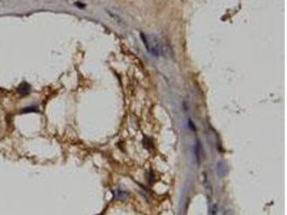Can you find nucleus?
Masks as SVG:
<instances>
[{"label":"nucleus","mask_w":287,"mask_h":215,"mask_svg":"<svg viewBox=\"0 0 287 215\" xmlns=\"http://www.w3.org/2000/svg\"><path fill=\"white\" fill-rule=\"evenodd\" d=\"M140 37H141L142 42L144 43L146 51L148 53L152 54L154 57H159L161 55L162 46L154 35H145L143 32H141Z\"/></svg>","instance_id":"nucleus-1"},{"label":"nucleus","mask_w":287,"mask_h":215,"mask_svg":"<svg viewBox=\"0 0 287 215\" xmlns=\"http://www.w3.org/2000/svg\"><path fill=\"white\" fill-rule=\"evenodd\" d=\"M30 90H31L30 85H29L28 83H26V82H23V83H21V84L18 85V87H17V93H18L19 95H22V96L28 95L29 93H30Z\"/></svg>","instance_id":"nucleus-2"},{"label":"nucleus","mask_w":287,"mask_h":215,"mask_svg":"<svg viewBox=\"0 0 287 215\" xmlns=\"http://www.w3.org/2000/svg\"><path fill=\"white\" fill-rule=\"evenodd\" d=\"M108 14L110 15L115 22L117 23V24H120L121 26H125V20L118 15V14H116V13H114V12H112V11H110V10H108Z\"/></svg>","instance_id":"nucleus-3"},{"label":"nucleus","mask_w":287,"mask_h":215,"mask_svg":"<svg viewBox=\"0 0 287 215\" xmlns=\"http://www.w3.org/2000/svg\"><path fill=\"white\" fill-rule=\"evenodd\" d=\"M227 172V169H226V166L224 165V162L220 161L217 162V174H218L221 178H223Z\"/></svg>","instance_id":"nucleus-4"},{"label":"nucleus","mask_w":287,"mask_h":215,"mask_svg":"<svg viewBox=\"0 0 287 215\" xmlns=\"http://www.w3.org/2000/svg\"><path fill=\"white\" fill-rule=\"evenodd\" d=\"M128 195H129V194H128L127 191H125V190H123V189H117V190L115 191V196H116V198L121 199V200H125V199L128 197Z\"/></svg>","instance_id":"nucleus-5"},{"label":"nucleus","mask_w":287,"mask_h":215,"mask_svg":"<svg viewBox=\"0 0 287 215\" xmlns=\"http://www.w3.org/2000/svg\"><path fill=\"white\" fill-rule=\"evenodd\" d=\"M21 112L22 113H31V112H39V109H38V107L32 106V107H27V108L22 109Z\"/></svg>","instance_id":"nucleus-6"},{"label":"nucleus","mask_w":287,"mask_h":215,"mask_svg":"<svg viewBox=\"0 0 287 215\" xmlns=\"http://www.w3.org/2000/svg\"><path fill=\"white\" fill-rule=\"evenodd\" d=\"M217 209H218V207H217V204H214L213 208H212V212H211V215H215L216 212H217Z\"/></svg>","instance_id":"nucleus-7"},{"label":"nucleus","mask_w":287,"mask_h":215,"mask_svg":"<svg viewBox=\"0 0 287 215\" xmlns=\"http://www.w3.org/2000/svg\"><path fill=\"white\" fill-rule=\"evenodd\" d=\"M75 5L78 7V8H82V9L85 8V4H84V3H81V2H75Z\"/></svg>","instance_id":"nucleus-8"}]
</instances>
